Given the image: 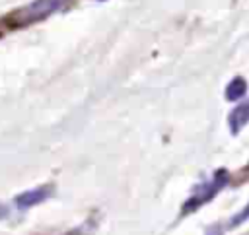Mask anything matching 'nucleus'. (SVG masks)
<instances>
[{
  "label": "nucleus",
  "instance_id": "obj_1",
  "mask_svg": "<svg viewBox=\"0 0 249 235\" xmlns=\"http://www.w3.org/2000/svg\"><path fill=\"white\" fill-rule=\"evenodd\" d=\"M228 179H230L228 171H226V169H218L208 181H204L202 185H198V186L195 188V192L191 194V198H189V200L185 202V206H183V214L195 212L196 208H200L202 204H206L208 200H212V198L228 185Z\"/></svg>",
  "mask_w": 249,
  "mask_h": 235
},
{
  "label": "nucleus",
  "instance_id": "obj_2",
  "mask_svg": "<svg viewBox=\"0 0 249 235\" xmlns=\"http://www.w3.org/2000/svg\"><path fill=\"white\" fill-rule=\"evenodd\" d=\"M51 192H53V186H51V185H49V186L43 185V186L25 190V192H21V194L16 196V206H18L19 210H27V208H31V206H37V204L45 202V200L51 196Z\"/></svg>",
  "mask_w": 249,
  "mask_h": 235
},
{
  "label": "nucleus",
  "instance_id": "obj_3",
  "mask_svg": "<svg viewBox=\"0 0 249 235\" xmlns=\"http://www.w3.org/2000/svg\"><path fill=\"white\" fill-rule=\"evenodd\" d=\"M58 2H60V0H37V2H33L27 10H23L21 14H25V21L39 19V17L49 16L53 10H56Z\"/></svg>",
  "mask_w": 249,
  "mask_h": 235
},
{
  "label": "nucleus",
  "instance_id": "obj_4",
  "mask_svg": "<svg viewBox=\"0 0 249 235\" xmlns=\"http://www.w3.org/2000/svg\"><path fill=\"white\" fill-rule=\"evenodd\" d=\"M247 122H249V101H243V103H239V105L230 113L228 124H230V130H231L233 134H237Z\"/></svg>",
  "mask_w": 249,
  "mask_h": 235
},
{
  "label": "nucleus",
  "instance_id": "obj_5",
  "mask_svg": "<svg viewBox=\"0 0 249 235\" xmlns=\"http://www.w3.org/2000/svg\"><path fill=\"white\" fill-rule=\"evenodd\" d=\"M245 91H247L245 80H243V78H233V80L228 84V87H226V99L237 101V99H241V97L245 95Z\"/></svg>",
  "mask_w": 249,
  "mask_h": 235
},
{
  "label": "nucleus",
  "instance_id": "obj_6",
  "mask_svg": "<svg viewBox=\"0 0 249 235\" xmlns=\"http://www.w3.org/2000/svg\"><path fill=\"white\" fill-rule=\"evenodd\" d=\"M249 219V204L241 210V212H237L231 219H230V223H228V227H237L239 223H243V221H247Z\"/></svg>",
  "mask_w": 249,
  "mask_h": 235
},
{
  "label": "nucleus",
  "instance_id": "obj_7",
  "mask_svg": "<svg viewBox=\"0 0 249 235\" xmlns=\"http://www.w3.org/2000/svg\"><path fill=\"white\" fill-rule=\"evenodd\" d=\"M6 216H8V208L4 204H0V219H4Z\"/></svg>",
  "mask_w": 249,
  "mask_h": 235
}]
</instances>
